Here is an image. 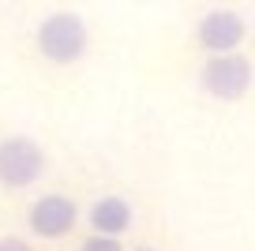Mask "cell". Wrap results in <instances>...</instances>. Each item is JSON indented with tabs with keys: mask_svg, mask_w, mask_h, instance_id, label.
<instances>
[{
	"mask_svg": "<svg viewBox=\"0 0 255 251\" xmlns=\"http://www.w3.org/2000/svg\"><path fill=\"white\" fill-rule=\"evenodd\" d=\"M131 218H135V214H131V203H124V199H117V195L98 199V203L90 206V214H87L94 236H113V240H120V233L131 229Z\"/></svg>",
	"mask_w": 255,
	"mask_h": 251,
	"instance_id": "cell-6",
	"label": "cell"
},
{
	"mask_svg": "<svg viewBox=\"0 0 255 251\" xmlns=\"http://www.w3.org/2000/svg\"><path fill=\"white\" fill-rule=\"evenodd\" d=\"M45 173V146L30 135H8L0 139V188H30Z\"/></svg>",
	"mask_w": 255,
	"mask_h": 251,
	"instance_id": "cell-2",
	"label": "cell"
},
{
	"mask_svg": "<svg viewBox=\"0 0 255 251\" xmlns=\"http://www.w3.org/2000/svg\"><path fill=\"white\" fill-rule=\"evenodd\" d=\"M79 251H124V244L113 240V236H94V233H90L87 240H83Z\"/></svg>",
	"mask_w": 255,
	"mask_h": 251,
	"instance_id": "cell-7",
	"label": "cell"
},
{
	"mask_svg": "<svg viewBox=\"0 0 255 251\" xmlns=\"http://www.w3.org/2000/svg\"><path fill=\"white\" fill-rule=\"evenodd\" d=\"M135 251H150V248H135Z\"/></svg>",
	"mask_w": 255,
	"mask_h": 251,
	"instance_id": "cell-9",
	"label": "cell"
},
{
	"mask_svg": "<svg viewBox=\"0 0 255 251\" xmlns=\"http://www.w3.org/2000/svg\"><path fill=\"white\" fill-rule=\"evenodd\" d=\"M0 251H34L23 236H0Z\"/></svg>",
	"mask_w": 255,
	"mask_h": 251,
	"instance_id": "cell-8",
	"label": "cell"
},
{
	"mask_svg": "<svg viewBox=\"0 0 255 251\" xmlns=\"http://www.w3.org/2000/svg\"><path fill=\"white\" fill-rule=\"evenodd\" d=\"M87 23H83L75 11H53L38 23L34 30V49L45 56L49 64H75L87 53Z\"/></svg>",
	"mask_w": 255,
	"mask_h": 251,
	"instance_id": "cell-1",
	"label": "cell"
},
{
	"mask_svg": "<svg viewBox=\"0 0 255 251\" xmlns=\"http://www.w3.org/2000/svg\"><path fill=\"white\" fill-rule=\"evenodd\" d=\"M248 38V23L237 15L233 8H218L207 11L195 26V41L207 49L210 56H225V53H237V45Z\"/></svg>",
	"mask_w": 255,
	"mask_h": 251,
	"instance_id": "cell-5",
	"label": "cell"
},
{
	"mask_svg": "<svg viewBox=\"0 0 255 251\" xmlns=\"http://www.w3.org/2000/svg\"><path fill=\"white\" fill-rule=\"evenodd\" d=\"M26 225L41 240H60V236H68L79 225V206L68 195H41L26 210Z\"/></svg>",
	"mask_w": 255,
	"mask_h": 251,
	"instance_id": "cell-4",
	"label": "cell"
},
{
	"mask_svg": "<svg viewBox=\"0 0 255 251\" xmlns=\"http://www.w3.org/2000/svg\"><path fill=\"white\" fill-rule=\"evenodd\" d=\"M252 60L240 53H225V56H210L203 64V87L207 94H214L218 102H237L248 94L252 87Z\"/></svg>",
	"mask_w": 255,
	"mask_h": 251,
	"instance_id": "cell-3",
	"label": "cell"
}]
</instances>
